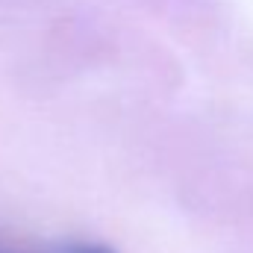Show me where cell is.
<instances>
[{
    "mask_svg": "<svg viewBox=\"0 0 253 253\" xmlns=\"http://www.w3.org/2000/svg\"><path fill=\"white\" fill-rule=\"evenodd\" d=\"M56 253H118V251H112L109 245H100V242H68Z\"/></svg>",
    "mask_w": 253,
    "mask_h": 253,
    "instance_id": "cell-1",
    "label": "cell"
}]
</instances>
